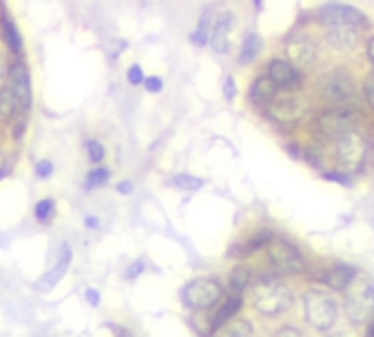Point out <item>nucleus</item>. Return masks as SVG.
I'll return each instance as SVG.
<instances>
[{
  "label": "nucleus",
  "instance_id": "nucleus-1",
  "mask_svg": "<svg viewBox=\"0 0 374 337\" xmlns=\"http://www.w3.org/2000/svg\"><path fill=\"white\" fill-rule=\"evenodd\" d=\"M294 294L291 289L274 278H263L252 285V305L258 313L267 318L280 316L282 311L291 307Z\"/></svg>",
  "mask_w": 374,
  "mask_h": 337
},
{
  "label": "nucleus",
  "instance_id": "nucleus-2",
  "mask_svg": "<svg viewBox=\"0 0 374 337\" xmlns=\"http://www.w3.org/2000/svg\"><path fill=\"white\" fill-rule=\"evenodd\" d=\"M346 313L355 324L374 318V283L366 274H357L346 289Z\"/></svg>",
  "mask_w": 374,
  "mask_h": 337
},
{
  "label": "nucleus",
  "instance_id": "nucleus-3",
  "mask_svg": "<svg viewBox=\"0 0 374 337\" xmlns=\"http://www.w3.org/2000/svg\"><path fill=\"white\" fill-rule=\"evenodd\" d=\"M302 307L306 322L318 331H328L337 322V302L331 294H326L322 289L306 291L302 298Z\"/></svg>",
  "mask_w": 374,
  "mask_h": 337
},
{
  "label": "nucleus",
  "instance_id": "nucleus-4",
  "mask_svg": "<svg viewBox=\"0 0 374 337\" xmlns=\"http://www.w3.org/2000/svg\"><path fill=\"white\" fill-rule=\"evenodd\" d=\"M366 153H368V143L357 131H348L346 136L337 141V165L346 173H357L363 167Z\"/></svg>",
  "mask_w": 374,
  "mask_h": 337
},
{
  "label": "nucleus",
  "instance_id": "nucleus-5",
  "mask_svg": "<svg viewBox=\"0 0 374 337\" xmlns=\"http://www.w3.org/2000/svg\"><path fill=\"white\" fill-rule=\"evenodd\" d=\"M219 298H222V287L212 278H195L182 291L184 305L195 311L210 309L212 305H217Z\"/></svg>",
  "mask_w": 374,
  "mask_h": 337
},
{
  "label": "nucleus",
  "instance_id": "nucleus-6",
  "mask_svg": "<svg viewBox=\"0 0 374 337\" xmlns=\"http://www.w3.org/2000/svg\"><path fill=\"white\" fill-rule=\"evenodd\" d=\"M355 119H357V110L355 107L339 105L335 110H328L326 114H322L320 121H318V127H320V131L324 134V136L339 141L342 136H346V134L350 131Z\"/></svg>",
  "mask_w": 374,
  "mask_h": 337
},
{
  "label": "nucleus",
  "instance_id": "nucleus-7",
  "mask_svg": "<svg viewBox=\"0 0 374 337\" xmlns=\"http://www.w3.org/2000/svg\"><path fill=\"white\" fill-rule=\"evenodd\" d=\"M267 252H270V261L272 267L276 269L278 274H298L304 261L300 256V252L294 248L291 243L282 241V239H274L267 245Z\"/></svg>",
  "mask_w": 374,
  "mask_h": 337
},
{
  "label": "nucleus",
  "instance_id": "nucleus-8",
  "mask_svg": "<svg viewBox=\"0 0 374 337\" xmlns=\"http://www.w3.org/2000/svg\"><path fill=\"white\" fill-rule=\"evenodd\" d=\"M320 93L324 97H328L331 101H339L344 103L346 99L353 97L355 93V83L350 79V75L344 69H335L331 73H326L320 79Z\"/></svg>",
  "mask_w": 374,
  "mask_h": 337
},
{
  "label": "nucleus",
  "instance_id": "nucleus-9",
  "mask_svg": "<svg viewBox=\"0 0 374 337\" xmlns=\"http://www.w3.org/2000/svg\"><path fill=\"white\" fill-rule=\"evenodd\" d=\"M304 114H306V101L296 95L278 97L270 103V119H274L280 125L298 123Z\"/></svg>",
  "mask_w": 374,
  "mask_h": 337
},
{
  "label": "nucleus",
  "instance_id": "nucleus-10",
  "mask_svg": "<svg viewBox=\"0 0 374 337\" xmlns=\"http://www.w3.org/2000/svg\"><path fill=\"white\" fill-rule=\"evenodd\" d=\"M284 53H287V59H289V64L294 66V69H306V66H311L315 61L318 47L306 33H298V35H291L287 40Z\"/></svg>",
  "mask_w": 374,
  "mask_h": 337
},
{
  "label": "nucleus",
  "instance_id": "nucleus-11",
  "mask_svg": "<svg viewBox=\"0 0 374 337\" xmlns=\"http://www.w3.org/2000/svg\"><path fill=\"white\" fill-rule=\"evenodd\" d=\"M320 16H322L326 27H331V25L359 27V25H363V18H366L359 9L348 7V5H324L320 9Z\"/></svg>",
  "mask_w": 374,
  "mask_h": 337
},
{
  "label": "nucleus",
  "instance_id": "nucleus-12",
  "mask_svg": "<svg viewBox=\"0 0 374 337\" xmlns=\"http://www.w3.org/2000/svg\"><path fill=\"white\" fill-rule=\"evenodd\" d=\"M234 16L230 11L217 16V20L212 22V31H210V44L217 53H226L230 49V33L234 29Z\"/></svg>",
  "mask_w": 374,
  "mask_h": 337
},
{
  "label": "nucleus",
  "instance_id": "nucleus-13",
  "mask_svg": "<svg viewBox=\"0 0 374 337\" xmlns=\"http://www.w3.org/2000/svg\"><path fill=\"white\" fill-rule=\"evenodd\" d=\"M7 85L16 93V97L20 99V103L25 105V110H29L31 105V81H29V71L27 66L18 61L13 69L9 71V81Z\"/></svg>",
  "mask_w": 374,
  "mask_h": 337
},
{
  "label": "nucleus",
  "instance_id": "nucleus-14",
  "mask_svg": "<svg viewBox=\"0 0 374 337\" xmlns=\"http://www.w3.org/2000/svg\"><path fill=\"white\" fill-rule=\"evenodd\" d=\"M326 40L337 51H350V49H355V44L359 40V31L357 27H348V25H331V27H326Z\"/></svg>",
  "mask_w": 374,
  "mask_h": 337
},
{
  "label": "nucleus",
  "instance_id": "nucleus-15",
  "mask_svg": "<svg viewBox=\"0 0 374 337\" xmlns=\"http://www.w3.org/2000/svg\"><path fill=\"white\" fill-rule=\"evenodd\" d=\"M270 79L280 85V88H287V90H296L300 85V75L298 71L289 61H282V59H274L270 64Z\"/></svg>",
  "mask_w": 374,
  "mask_h": 337
},
{
  "label": "nucleus",
  "instance_id": "nucleus-16",
  "mask_svg": "<svg viewBox=\"0 0 374 337\" xmlns=\"http://www.w3.org/2000/svg\"><path fill=\"white\" fill-rule=\"evenodd\" d=\"M357 276V269L350 267L346 263H339L335 265L333 269H328V272L324 274V283L331 287V289H337V291H346L348 285L355 280Z\"/></svg>",
  "mask_w": 374,
  "mask_h": 337
},
{
  "label": "nucleus",
  "instance_id": "nucleus-17",
  "mask_svg": "<svg viewBox=\"0 0 374 337\" xmlns=\"http://www.w3.org/2000/svg\"><path fill=\"white\" fill-rule=\"evenodd\" d=\"M25 112H27L25 105L20 103V99L16 97V93L5 83L3 88H0V119L11 121V119L22 117Z\"/></svg>",
  "mask_w": 374,
  "mask_h": 337
},
{
  "label": "nucleus",
  "instance_id": "nucleus-18",
  "mask_svg": "<svg viewBox=\"0 0 374 337\" xmlns=\"http://www.w3.org/2000/svg\"><path fill=\"white\" fill-rule=\"evenodd\" d=\"M276 99V83L270 77H260L250 88V101L258 107L270 105Z\"/></svg>",
  "mask_w": 374,
  "mask_h": 337
},
{
  "label": "nucleus",
  "instance_id": "nucleus-19",
  "mask_svg": "<svg viewBox=\"0 0 374 337\" xmlns=\"http://www.w3.org/2000/svg\"><path fill=\"white\" fill-rule=\"evenodd\" d=\"M260 47H263V42L258 37V33H248L246 40H243V47H241V61L243 64H250L258 53H260Z\"/></svg>",
  "mask_w": 374,
  "mask_h": 337
},
{
  "label": "nucleus",
  "instance_id": "nucleus-20",
  "mask_svg": "<svg viewBox=\"0 0 374 337\" xmlns=\"http://www.w3.org/2000/svg\"><path fill=\"white\" fill-rule=\"evenodd\" d=\"M239 307H241V296H230L228 300H226V305L222 307V309H219V313H217V318H215V329H219V326H224L232 316H234V313L239 311Z\"/></svg>",
  "mask_w": 374,
  "mask_h": 337
},
{
  "label": "nucleus",
  "instance_id": "nucleus-21",
  "mask_svg": "<svg viewBox=\"0 0 374 337\" xmlns=\"http://www.w3.org/2000/svg\"><path fill=\"white\" fill-rule=\"evenodd\" d=\"M3 33H5V40H7V44H9V49L13 51V53H20V35H18V29H16V25L9 20V16H3Z\"/></svg>",
  "mask_w": 374,
  "mask_h": 337
},
{
  "label": "nucleus",
  "instance_id": "nucleus-22",
  "mask_svg": "<svg viewBox=\"0 0 374 337\" xmlns=\"http://www.w3.org/2000/svg\"><path fill=\"white\" fill-rule=\"evenodd\" d=\"M212 18H210V11H206L200 20V27H197V31L193 33V42L200 44V47H204V44L210 40V31H212Z\"/></svg>",
  "mask_w": 374,
  "mask_h": 337
},
{
  "label": "nucleus",
  "instance_id": "nucleus-23",
  "mask_svg": "<svg viewBox=\"0 0 374 337\" xmlns=\"http://www.w3.org/2000/svg\"><path fill=\"white\" fill-rule=\"evenodd\" d=\"M224 337H252V324L246 320H234L230 326H226Z\"/></svg>",
  "mask_w": 374,
  "mask_h": 337
},
{
  "label": "nucleus",
  "instance_id": "nucleus-24",
  "mask_svg": "<svg viewBox=\"0 0 374 337\" xmlns=\"http://www.w3.org/2000/svg\"><path fill=\"white\" fill-rule=\"evenodd\" d=\"M250 272L246 267H239V269H234L232 272V291L239 296L241 294V289H246L248 285H250Z\"/></svg>",
  "mask_w": 374,
  "mask_h": 337
},
{
  "label": "nucleus",
  "instance_id": "nucleus-25",
  "mask_svg": "<svg viewBox=\"0 0 374 337\" xmlns=\"http://www.w3.org/2000/svg\"><path fill=\"white\" fill-rule=\"evenodd\" d=\"M109 179V171L107 169H95L90 175L85 177V189H97L101 184H105Z\"/></svg>",
  "mask_w": 374,
  "mask_h": 337
},
{
  "label": "nucleus",
  "instance_id": "nucleus-26",
  "mask_svg": "<svg viewBox=\"0 0 374 337\" xmlns=\"http://www.w3.org/2000/svg\"><path fill=\"white\" fill-rule=\"evenodd\" d=\"M175 182V187H180V189H184V191H197L202 187V179H197V177H193V175H186V173H182V175H178L173 179Z\"/></svg>",
  "mask_w": 374,
  "mask_h": 337
},
{
  "label": "nucleus",
  "instance_id": "nucleus-27",
  "mask_svg": "<svg viewBox=\"0 0 374 337\" xmlns=\"http://www.w3.org/2000/svg\"><path fill=\"white\" fill-rule=\"evenodd\" d=\"M53 208H55V204L51 199H42V201H37V204H35V217L40 221H49L53 217Z\"/></svg>",
  "mask_w": 374,
  "mask_h": 337
},
{
  "label": "nucleus",
  "instance_id": "nucleus-28",
  "mask_svg": "<svg viewBox=\"0 0 374 337\" xmlns=\"http://www.w3.org/2000/svg\"><path fill=\"white\" fill-rule=\"evenodd\" d=\"M85 149H88V155H90L92 162H101V160H103L105 151H103V145H101L99 141H88V143H85Z\"/></svg>",
  "mask_w": 374,
  "mask_h": 337
},
{
  "label": "nucleus",
  "instance_id": "nucleus-29",
  "mask_svg": "<svg viewBox=\"0 0 374 337\" xmlns=\"http://www.w3.org/2000/svg\"><path fill=\"white\" fill-rule=\"evenodd\" d=\"M127 81H129L131 85L145 83V77H143V69H140V66H131V69L127 71Z\"/></svg>",
  "mask_w": 374,
  "mask_h": 337
},
{
  "label": "nucleus",
  "instance_id": "nucleus-30",
  "mask_svg": "<svg viewBox=\"0 0 374 337\" xmlns=\"http://www.w3.org/2000/svg\"><path fill=\"white\" fill-rule=\"evenodd\" d=\"M363 93H366L368 103L374 107V73H372V75H368V79H366V83H363Z\"/></svg>",
  "mask_w": 374,
  "mask_h": 337
},
{
  "label": "nucleus",
  "instance_id": "nucleus-31",
  "mask_svg": "<svg viewBox=\"0 0 374 337\" xmlns=\"http://www.w3.org/2000/svg\"><path fill=\"white\" fill-rule=\"evenodd\" d=\"M145 88L149 90V93H160V90H162V79L160 77H147L145 79Z\"/></svg>",
  "mask_w": 374,
  "mask_h": 337
},
{
  "label": "nucleus",
  "instance_id": "nucleus-32",
  "mask_svg": "<svg viewBox=\"0 0 374 337\" xmlns=\"http://www.w3.org/2000/svg\"><path fill=\"white\" fill-rule=\"evenodd\" d=\"M35 173L44 179V177H49L51 173H53V165L49 162V160H42V162H37V167H35Z\"/></svg>",
  "mask_w": 374,
  "mask_h": 337
},
{
  "label": "nucleus",
  "instance_id": "nucleus-33",
  "mask_svg": "<svg viewBox=\"0 0 374 337\" xmlns=\"http://www.w3.org/2000/svg\"><path fill=\"white\" fill-rule=\"evenodd\" d=\"M274 337H302V333L296 326H280Z\"/></svg>",
  "mask_w": 374,
  "mask_h": 337
},
{
  "label": "nucleus",
  "instance_id": "nucleus-34",
  "mask_svg": "<svg viewBox=\"0 0 374 337\" xmlns=\"http://www.w3.org/2000/svg\"><path fill=\"white\" fill-rule=\"evenodd\" d=\"M224 88H226V99H228V101H232V99H234V93H236V90H234V79H232V77H228Z\"/></svg>",
  "mask_w": 374,
  "mask_h": 337
},
{
  "label": "nucleus",
  "instance_id": "nucleus-35",
  "mask_svg": "<svg viewBox=\"0 0 374 337\" xmlns=\"http://www.w3.org/2000/svg\"><path fill=\"white\" fill-rule=\"evenodd\" d=\"M7 77H9V66H7V61H5L3 53H0V81L7 79Z\"/></svg>",
  "mask_w": 374,
  "mask_h": 337
},
{
  "label": "nucleus",
  "instance_id": "nucleus-36",
  "mask_svg": "<svg viewBox=\"0 0 374 337\" xmlns=\"http://www.w3.org/2000/svg\"><path fill=\"white\" fill-rule=\"evenodd\" d=\"M85 298H88V302H90V305H99V291L97 289H88Z\"/></svg>",
  "mask_w": 374,
  "mask_h": 337
},
{
  "label": "nucleus",
  "instance_id": "nucleus-37",
  "mask_svg": "<svg viewBox=\"0 0 374 337\" xmlns=\"http://www.w3.org/2000/svg\"><path fill=\"white\" fill-rule=\"evenodd\" d=\"M85 226H90V228H99V219H97V217H85Z\"/></svg>",
  "mask_w": 374,
  "mask_h": 337
},
{
  "label": "nucleus",
  "instance_id": "nucleus-38",
  "mask_svg": "<svg viewBox=\"0 0 374 337\" xmlns=\"http://www.w3.org/2000/svg\"><path fill=\"white\" fill-rule=\"evenodd\" d=\"M131 189H134V187H131V182H123V184H119V191H121V193H125V195H127V193H131Z\"/></svg>",
  "mask_w": 374,
  "mask_h": 337
},
{
  "label": "nucleus",
  "instance_id": "nucleus-39",
  "mask_svg": "<svg viewBox=\"0 0 374 337\" xmlns=\"http://www.w3.org/2000/svg\"><path fill=\"white\" fill-rule=\"evenodd\" d=\"M140 269H143V265H140V263H138V265H134V267H131V269H129V272H127V276L131 278V276H136V274H140Z\"/></svg>",
  "mask_w": 374,
  "mask_h": 337
},
{
  "label": "nucleus",
  "instance_id": "nucleus-40",
  "mask_svg": "<svg viewBox=\"0 0 374 337\" xmlns=\"http://www.w3.org/2000/svg\"><path fill=\"white\" fill-rule=\"evenodd\" d=\"M368 57H370V61L374 64V37H372L370 44H368Z\"/></svg>",
  "mask_w": 374,
  "mask_h": 337
},
{
  "label": "nucleus",
  "instance_id": "nucleus-41",
  "mask_svg": "<svg viewBox=\"0 0 374 337\" xmlns=\"http://www.w3.org/2000/svg\"><path fill=\"white\" fill-rule=\"evenodd\" d=\"M331 337H353V335H350V333H346V331H339V333H333Z\"/></svg>",
  "mask_w": 374,
  "mask_h": 337
},
{
  "label": "nucleus",
  "instance_id": "nucleus-42",
  "mask_svg": "<svg viewBox=\"0 0 374 337\" xmlns=\"http://www.w3.org/2000/svg\"><path fill=\"white\" fill-rule=\"evenodd\" d=\"M368 337H374V318L370 320V329H368Z\"/></svg>",
  "mask_w": 374,
  "mask_h": 337
},
{
  "label": "nucleus",
  "instance_id": "nucleus-43",
  "mask_svg": "<svg viewBox=\"0 0 374 337\" xmlns=\"http://www.w3.org/2000/svg\"><path fill=\"white\" fill-rule=\"evenodd\" d=\"M3 171H5V155L0 153V173H3Z\"/></svg>",
  "mask_w": 374,
  "mask_h": 337
}]
</instances>
